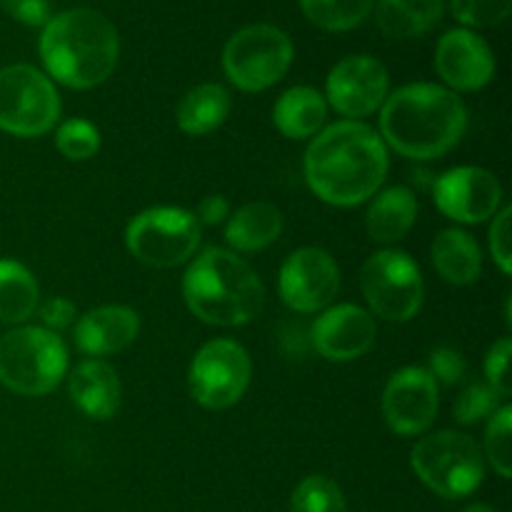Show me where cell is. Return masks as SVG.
I'll use <instances>...</instances> for the list:
<instances>
[{"mask_svg": "<svg viewBox=\"0 0 512 512\" xmlns=\"http://www.w3.org/2000/svg\"><path fill=\"white\" fill-rule=\"evenodd\" d=\"M388 175V148L370 125L343 120L305 150V180L323 203L350 208L378 193Z\"/></svg>", "mask_w": 512, "mask_h": 512, "instance_id": "6da1fadb", "label": "cell"}, {"mask_svg": "<svg viewBox=\"0 0 512 512\" xmlns=\"http://www.w3.org/2000/svg\"><path fill=\"white\" fill-rule=\"evenodd\" d=\"M468 128L465 103L448 88L413 83L385 98L383 143L413 160H433L460 143Z\"/></svg>", "mask_w": 512, "mask_h": 512, "instance_id": "7a4b0ae2", "label": "cell"}, {"mask_svg": "<svg viewBox=\"0 0 512 512\" xmlns=\"http://www.w3.org/2000/svg\"><path fill=\"white\" fill-rule=\"evenodd\" d=\"M118 55V30L98 10H65L43 25L40 58L45 70L68 88L88 90L105 83L118 65Z\"/></svg>", "mask_w": 512, "mask_h": 512, "instance_id": "3957f363", "label": "cell"}, {"mask_svg": "<svg viewBox=\"0 0 512 512\" xmlns=\"http://www.w3.org/2000/svg\"><path fill=\"white\" fill-rule=\"evenodd\" d=\"M183 298L195 318L218 328L250 323L265 308L258 273L223 248H208L193 260L183 280Z\"/></svg>", "mask_w": 512, "mask_h": 512, "instance_id": "277c9868", "label": "cell"}, {"mask_svg": "<svg viewBox=\"0 0 512 512\" xmlns=\"http://www.w3.org/2000/svg\"><path fill=\"white\" fill-rule=\"evenodd\" d=\"M68 373V350L45 328H18L0 338V383L18 395L38 398L58 388Z\"/></svg>", "mask_w": 512, "mask_h": 512, "instance_id": "5b68a950", "label": "cell"}, {"mask_svg": "<svg viewBox=\"0 0 512 512\" xmlns=\"http://www.w3.org/2000/svg\"><path fill=\"white\" fill-rule=\"evenodd\" d=\"M415 475L440 498L460 500L473 495L485 478L483 450L470 435L433 433L415 445L410 455Z\"/></svg>", "mask_w": 512, "mask_h": 512, "instance_id": "8992f818", "label": "cell"}, {"mask_svg": "<svg viewBox=\"0 0 512 512\" xmlns=\"http://www.w3.org/2000/svg\"><path fill=\"white\" fill-rule=\"evenodd\" d=\"M293 63V43L288 35L273 25H248L225 43V75L248 93L270 88L288 73Z\"/></svg>", "mask_w": 512, "mask_h": 512, "instance_id": "52a82bcc", "label": "cell"}, {"mask_svg": "<svg viewBox=\"0 0 512 512\" xmlns=\"http://www.w3.org/2000/svg\"><path fill=\"white\" fill-rule=\"evenodd\" d=\"M60 118L55 85L33 65L0 70V130L18 138H38Z\"/></svg>", "mask_w": 512, "mask_h": 512, "instance_id": "ba28073f", "label": "cell"}, {"mask_svg": "<svg viewBox=\"0 0 512 512\" xmlns=\"http://www.w3.org/2000/svg\"><path fill=\"white\" fill-rule=\"evenodd\" d=\"M125 245L140 263L175 268L193 258L200 245V223L180 208H150L135 215L125 230Z\"/></svg>", "mask_w": 512, "mask_h": 512, "instance_id": "9c48e42d", "label": "cell"}, {"mask_svg": "<svg viewBox=\"0 0 512 512\" xmlns=\"http://www.w3.org/2000/svg\"><path fill=\"white\" fill-rule=\"evenodd\" d=\"M360 288L375 315L405 323L423 308L425 285L418 263L400 250H383L363 265Z\"/></svg>", "mask_w": 512, "mask_h": 512, "instance_id": "30bf717a", "label": "cell"}, {"mask_svg": "<svg viewBox=\"0 0 512 512\" xmlns=\"http://www.w3.org/2000/svg\"><path fill=\"white\" fill-rule=\"evenodd\" d=\"M250 373L253 365L243 345L228 338L210 340L190 363V395L203 408L225 410L243 398L250 385Z\"/></svg>", "mask_w": 512, "mask_h": 512, "instance_id": "8fae6325", "label": "cell"}, {"mask_svg": "<svg viewBox=\"0 0 512 512\" xmlns=\"http://www.w3.org/2000/svg\"><path fill=\"white\" fill-rule=\"evenodd\" d=\"M340 288L335 260L320 248H300L280 268V298L295 313H318Z\"/></svg>", "mask_w": 512, "mask_h": 512, "instance_id": "7c38bea8", "label": "cell"}, {"mask_svg": "<svg viewBox=\"0 0 512 512\" xmlns=\"http://www.w3.org/2000/svg\"><path fill=\"white\" fill-rule=\"evenodd\" d=\"M388 70L373 55H350L328 75V100L345 118L373 115L388 98Z\"/></svg>", "mask_w": 512, "mask_h": 512, "instance_id": "4fadbf2b", "label": "cell"}, {"mask_svg": "<svg viewBox=\"0 0 512 512\" xmlns=\"http://www.w3.org/2000/svg\"><path fill=\"white\" fill-rule=\"evenodd\" d=\"M383 415L398 435H420L438 415V383L425 368H403L383 393Z\"/></svg>", "mask_w": 512, "mask_h": 512, "instance_id": "5bb4252c", "label": "cell"}, {"mask_svg": "<svg viewBox=\"0 0 512 512\" xmlns=\"http://www.w3.org/2000/svg\"><path fill=\"white\" fill-rule=\"evenodd\" d=\"M503 200V188L498 178L483 168L448 170L435 183V203L448 218L458 223H485L493 218Z\"/></svg>", "mask_w": 512, "mask_h": 512, "instance_id": "9a60e30c", "label": "cell"}, {"mask_svg": "<svg viewBox=\"0 0 512 512\" xmlns=\"http://www.w3.org/2000/svg\"><path fill=\"white\" fill-rule=\"evenodd\" d=\"M435 68L440 78L455 90H480L495 75V55L480 35L468 28H455L440 38L435 50Z\"/></svg>", "mask_w": 512, "mask_h": 512, "instance_id": "2e32d148", "label": "cell"}, {"mask_svg": "<svg viewBox=\"0 0 512 512\" xmlns=\"http://www.w3.org/2000/svg\"><path fill=\"white\" fill-rule=\"evenodd\" d=\"M375 343V320L358 305H335L313 325V345L325 360L348 363L368 353Z\"/></svg>", "mask_w": 512, "mask_h": 512, "instance_id": "e0dca14e", "label": "cell"}, {"mask_svg": "<svg viewBox=\"0 0 512 512\" xmlns=\"http://www.w3.org/2000/svg\"><path fill=\"white\" fill-rule=\"evenodd\" d=\"M140 318L135 310L125 305H103L83 318L75 325V345L85 355L103 358V355L120 353L138 338Z\"/></svg>", "mask_w": 512, "mask_h": 512, "instance_id": "ac0fdd59", "label": "cell"}, {"mask_svg": "<svg viewBox=\"0 0 512 512\" xmlns=\"http://www.w3.org/2000/svg\"><path fill=\"white\" fill-rule=\"evenodd\" d=\"M70 398L93 420L113 418L120 408V380L105 360H83L70 375Z\"/></svg>", "mask_w": 512, "mask_h": 512, "instance_id": "d6986e66", "label": "cell"}, {"mask_svg": "<svg viewBox=\"0 0 512 512\" xmlns=\"http://www.w3.org/2000/svg\"><path fill=\"white\" fill-rule=\"evenodd\" d=\"M418 218V200L408 188H388L373 200L365 218V228L375 243H398Z\"/></svg>", "mask_w": 512, "mask_h": 512, "instance_id": "ffe728a7", "label": "cell"}, {"mask_svg": "<svg viewBox=\"0 0 512 512\" xmlns=\"http://www.w3.org/2000/svg\"><path fill=\"white\" fill-rule=\"evenodd\" d=\"M328 118V103L315 88H290L275 103L273 120L285 138L303 140L310 135H318Z\"/></svg>", "mask_w": 512, "mask_h": 512, "instance_id": "44dd1931", "label": "cell"}, {"mask_svg": "<svg viewBox=\"0 0 512 512\" xmlns=\"http://www.w3.org/2000/svg\"><path fill=\"white\" fill-rule=\"evenodd\" d=\"M430 255H433L440 278L453 285L475 283L480 278V270H483L480 245L463 230H443L433 240Z\"/></svg>", "mask_w": 512, "mask_h": 512, "instance_id": "7402d4cb", "label": "cell"}, {"mask_svg": "<svg viewBox=\"0 0 512 512\" xmlns=\"http://www.w3.org/2000/svg\"><path fill=\"white\" fill-rule=\"evenodd\" d=\"M283 233V215L273 203H248L228 220L225 240L240 253L268 248Z\"/></svg>", "mask_w": 512, "mask_h": 512, "instance_id": "603a6c76", "label": "cell"}, {"mask_svg": "<svg viewBox=\"0 0 512 512\" xmlns=\"http://www.w3.org/2000/svg\"><path fill=\"white\" fill-rule=\"evenodd\" d=\"M445 0H378V25L388 38H418L443 18Z\"/></svg>", "mask_w": 512, "mask_h": 512, "instance_id": "cb8c5ba5", "label": "cell"}, {"mask_svg": "<svg viewBox=\"0 0 512 512\" xmlns=\"http://www.w3.org/2000/svg\"><path fill=\"white\" fill-rule=\"evenodd\" d=\"M230 113V95L223 85L205 83L190 90L178 105V125L183 133L208 135L225 123Z\"/></svg>", "mask_w": 512, "mask_h": 512, "instance_id": "d4e9b609", "label": "cell"}, {"mask_svg": "<svg viewBox=\"0 0 512 512\" xmlns=\"http://www.w3.org/2000/svg\"><path fill=\"white\" fill-rule=\"evenodd\" d=\"M38 308V283L25 265L0 260V320L25 323Z\"/></svg>", "mask_w": 512, "mask_h": 512, "instance_id": "484cf974", "label": "cell"}, {"mask_svg": "<svg viewBox=\"0 0 512 512\" xmlns=\"http://www.w3.org/2000/svg\"><path fill=\"white\" fill-rule=\"evenodd\" d=\"M310 23L330 33L353 30L368 18L373 0H300Z\"/></svg>", "mask_w": 512, "mask_h": 512, "instance_id": "4316f807", "label": "cell"}, {"mask_svg": "<svg viewBox=\"0 0 512 512\" xmlns=\"http://www.w3.org/2000/svg\"><path fill=\"white\" fill-rule=\"evenodd\" d=\"M290 512H348L343 490L325 475H310L295 488Z\"/></svg>", "mask_w": 512, "mask_h": 512, "instance_id": "83f0119b", "label": "cell"}, {"mask_svg": "<svg viewBox=\"0 0 512 512\" xmlns=\"http://www.w3.org/2000/svg\"><path fill=\"white\" fill-rule=\"evenodd\" d=\"M55 145L68 160H88L100 150V133L93 123L73 118L55 133Z\"/></svg>", "mask_w": 512, "mask_h": 512, "instance_id": "f1b7e54d", "label": "cell"}, {"mask_svg": "<svg viewBox=\"0 0 512 512\" xmlns=\"http://www.w3.org/2000/svg\"><path fill=\"white\" fill-rule=\"evenodd\" d=\"M510 428H512V408L503 405L490 415L488 430H485V453L500 478H510Z\"/></svg>", "mask_w": 512, "mask_h": 512, "instance_id": "f546056e", "label": "cell"}, {"mask_svg": "<svg viewBox=\"0 0 512 512\" xmlns=\"http://www.w3.org/2000/svg\"><path fill=\"white\" fill-rule=\"evenodd\" d=\"M512 0H450L455 18L468 28H495L510 13Z\"/></svg>", "mask_w": 512, "mask_h": 512, "instance_id": "4dcf8cb0", "label": "cell"}, {"mask_svg": "<svg viewBox=\"0 0 512 512\" xmlns=\"http://www.w3.org/2000/svg\"><path fill=\"white\" fill-rule=\"evenodd\" d=\"M498 400L500 395L490 385L473 383L460 393L458 403H455V418L463 425L480 423V420L490 418L498 410Z\"/></svg>", "mask_w": 512, "mask_h": 512, "instance_id": "1f68e13d", "label": "cell"}, {"mask_svg": "<svg viewBox=\"0 0 512 512\" xmlns=\"http://www.w3.org/2000/svg\"><path fill=\"white\" fill-rule=\"evenodd\" d=\"M510 355V338H503L490 348L488 358H485V378H488V385L500 398L510 395Z\"/></svg>", "mask_w": 512, "mask_h": 512, "instance_id": "d6a6232c", "label": "cell"}, {"mask_svg": "<svg viewBox=\"0 0 512 512\" xmlns=\"http://www.w3.org/2000/svg\"><path fill=\"white\" fill-rule=\"evenodd\" d=\"M510 218L512 208H503L495 213L493 228H490V250H493V260L505 275L512 273V258H510Z\"/></svg>", "mask_w": 512, "mask_h": 512, "instance_id": "836d02e7", "label": "cell"}, {"mask_svg": "<svg viewBox=\"0 0 512 512\" xmlns=\"http://www.w3.org/2000/svg\"><path fill=\"white\" fill-rule=\"evenodd\" d=\"M430 375L445 385H455L465 375V358L453 348H438L430 355Z\"/></svg>", "mask_w": 512, "mask_h": 512, "instance_id": "e575fe53", "label": "cell"}, {"mask_svg": "<svg viewBox=\"0 0 512 512\" xmlns=\"http://www.w3.org/2000/svg\"><path fill=\"white\" fill-rule=\"evenodd\" d=\"M0 8L10 18H15L23 25H30V28H40V25L50 20L48 0H0Z\"/></svg>", "mask_w": 512, "mask_h": 512, "instance_id": "d590c367", "label": "cell"}, {"mask_svg": "<svg viewBox=\"0 0 512 512\" xmlns=\"http://www.w3.org/2000/svg\"><path fill=\"white\" fill-rule=\"evenodd\" d=\"M40 318H43L45 330L55 333V330H63L73 323L75 305L65 298H53L43 305V310H40Z\"/></svg>", "mask_w": 512, "mask_h": 512, "instance_id": "8d00e7d4", "label": "cell"}, {"mask_svg": "<svg viewBox=\"0 0 512 512\" xmlns=\"http://www.w3.org/2000/svg\"><path fill=\"white\" fill-rule=\"evenodd\" d=\"M228 213H230V205L223 195H208V198L198 205V223L218 225L228 218Z\"/></svg>", "mask_w": 512, "mask_h": 512, "instance_id": "74e56055", "label": "cell"}, {"mask_svg": "<svg viewBox=\"0 0 512 512\" xmlns=\"http://www.w3.org/2000/svg\"><path fill=\"white\" fill-rule=\"evenodd\" d=\"M463 512H495V510L488 508V505H470V508H465Z\"/></svg>", "mask_w": 512, "mask_h": 512, "instance_id": "f35d334b", "label": "cell"}]
</instances>
